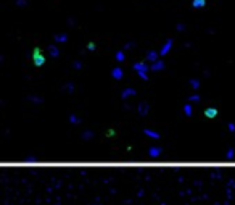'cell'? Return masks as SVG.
I'll return each mask as SVG.
<instances>
[{
    "label": "cell",
    "mask_w": 235,
    "mask_h": 205,
    "mask_svg": "<svg viewBox=\"0 0 235 205\" xmlns=\"http://www.w3.org/2000/svg\"><path fill=\"white\" fill-rule=\"evenodd\" d=\"M150 70L155 73V71H161V70H164V61L163 60H156V61H153L151 63V66H150Z\"/></svg>",
    "instance_id": "obj_7"
},
{
    "label": "cell",
    "mask_w": 235,
    "mask_h": 205,
    "mask_svg": "<svg viewBox=\"0 0 235 205\" xmlns=\"http://www.w3.org/2000/svg\"><path fill=\"white\" fill-rule=\"evenodd\" d=\"M55 40H56L58 44H64V42L68 40V34H56V36H55Z\"/></svg>",
    "instance_id": "obj_16"
},
{
    "label": "cell",
    "mask_w": 235,
    "mask_h": 205,
    "mask_svg": "<svg viewBox=\"0 0 235 205\" xmlns=\"http://www.w3.org/2000/svg\"><path fill=\"white\" fill-rule=\"evenodd\" d=\"M137 110H139V115H140V117H147L148 111H150V105L147 104V102H140L139 107H137Z\"/></svg>",
    "instance_id": "obj_4"
},
{
    "label": "cell",
    "mask_w": 235,
    "mask_h": 205,
    "mask_svg": "<svg viewBox=\"0 0 235 205\" xmlns=\"http://www.w3.org/2000/svg\"><path fill=\"white\" fill-rule=\"evenodd\" d=\"M190 86L193 87V91H198L200 89V81L198 79H190Z\"/></svg>",
    "instance_id": "obj_18"
},
{
    "label": "cell",
    "mask_w": 235,
    "mask_h": 205,
    "mask_svg": "<svg viewBox=\"0 0 235 205\" xmlns=\"http://www.w3.org/2000/svg\"><path fill=\"white\" fill-rule=\"evenodd\" d=\"M49 53H50V57L56 58V57L60 55V50H58V47H55V45H50V47H49Z\"/></svg>",
    "instance_id": "obj_14"
},
{
    "label": "cell",
    "mask_w": 235,
    "mask_h": 205,
    "mask_svg": "<svg viewBox=\"0 0 235 205\" xmlns=\"http://www.w3.org/2000/svg\"><path fill=\"white\" fill-rule=\"evenodd\" d=\"M87 49H89V50H95V44H94V42H89V44H87Z\"/></svg>",
    "instance_id": "obj_27"
},
{
    "label": "cell",
    "mask_w": 235,
    "mask_h": 205,
    "mask_svg": "<svg viewBox=\"0 0 235 205\" xmlns=\"http://www.w3.org/2000/svg\"><path fill=\"white\" fill-rule=\"evenodd\" d=\"M64 89H66V92H73V89H74V86H73V84H68V86L64 87Z\"/></svg>",
    "instance_id": "obj_28"
},
{
    "label": "cell",
    "mask_w": 235,
    "mask_h": 205,
    "mask_svg": "<svg viewBox=\"0 0 235 205\" xmlns=\"http://www.w3.org/2000/svg\"><path fill=\"white\" fill-rule=\"evenodd\" d=\"M111 76H113V79H116V81L122 79V78H124V71H122V68L114 66L113 70H111Z\"/></svg>",
    "instance_id": "obj_5"
},
{
    "label": "cell",
    "mask_w": 235,
    "mask_h": 205,
    "mask_svg": "<svg viewBox=\"0 0 235 205\" xmlns=\"http://www.w3.org/2000/svg\"><path fill=\"white\" fill-rule=\"evenodd\" d=\"M184 115H185V117H192L193 115V108H192V104H185L184 105Z\"/></svg>",
    "instance_id": "obj_12"
},
{
    "label": "cell",
    "mask_w": 235,
    "mask_h": 205,
    "mask_svg": "<svg viewBox=\"0 0 235 205\" xmlns=\"http://www.w3.org/2000/svg\"><path fill=\"white\" fill-rule=\"evenodd\" d=\"M134 70L137 71V74L139 73H147V71L150 70V66L145 65V63H134Z\"/></svg>",
    "instance_id": "obj_8"
},
{
    "label": "cell",
    "mask_w": 235,
    "mask_h": 205,
    "mask_svg": "<svg viewBox=\"0 0 235 205\" xmlns=\"http://www.w3.org/2000/svg\"><path fill=\"white\" fill-rule=\"evenodd\" d=\"M144 132H145V136H148V137H151V139H159V137H161L158 132L151 131V129H144Z\"/></svg>",
    "instance_id": "obj_13"
},
{
    "label": "cell",
    "mask_w": 235,
    "mask_h": 205,
    "mask_svg": "<svg viewBox=\"0 0 235 205\" xmlns=\"http://www.w3.org/2000/svg\"><path fill=\"white\" fill-rule=\"evenodd\" d=\"M92 137H94V132L92 131H84L82 132V139H86V141L87 139H92Z\"/></svg>",
    "instance_id": "obj_20"
},
{
    "label": "cell",
    "mask_w": 235,
    "mask_h": 205,
    "mask_svg": "<svg viewBox=\"0 0 235 205\" xmlns=\"http://www.w3.org/2000/svg\"><path fill=\"white\" fill-rule=\"evenodd\" d=\"M192 6H193V8H196V10L205 8V6H206V0H192Z\"/></svg>",
    "instance_id": "obj_11"
},
{
    "label": "cell",
    "mask_w": 235,
    "mask_h": 205,
    "mask_svg": "<svg viewBox=\"0 0 235 205\" xmlns=\"http://www.w3.org/2000/svg\"><path fill=\"white\" fill-rule=\"evenodd\" d=\"M31 100H32V102H37V104H40V102H42V99H37V97H31Z\"/></svg>",
    "instance_id": "obj_29"
},
{
    "label": "cell",
    "mask_w": 235,
    "mask_h": 205,
    "mask_svg": "<svg viewBox=\"0 0 235 205\" xmlns=\"http://www.w3.org/2000/svg\"><path fill=\"white\" fill-rule=\"evenodd\" d=\"M74 70H81V68H82V63H81V61H74Z\"/></svg>",
    "instance_id": "obj_23"
},
{
    "label": "cell",
    "mask_w": 235,
    "mask_h": 205,
    "mask_svg": "<svg viewBox=\"0 0 235 205\" xmlns=\"http://www.w3.org/2000/svg\"><path fill=\"white\" fill-rule=\"evenodd\" d=\"M227 128H229L230 132H235V124H234V123H229V124H227Z\"/></svg>",
    "instance_id": "obj_26"
},
{
    "label": "cell",
    "mask_w": 235,
    "mask_h": 205,
    "mask_svg": "<svg viewBox=\"0 0 235 205\" xmlns=\"http://www.w3.org/2000/svg\"><path fill=\"white\" fill-rule=\"evenodd\" d=\"M16 5H18V6H26V5H28V0H18Z\"/></svg>",
    "instance_id": "obj_22"
},
{
    "label": "cell",
    "mask_w": 235,
    "mask_h": 205,
    "mask_svg": "<svg viewBox=\"0 0 235 205\" xmlns=\"http://www.w3.org/2000/svg\"><path fill=\"white\" fill-rule=\"evenodd\" d=\"M139 78H142L144 81H148V74L147 73H139Z\"/></svg>",
    "instance_id": "obj_24"
},
{
    "label": "cell",
    "mask_w": 235,
    "mask_h": 205,
    "mask_svg": "<svg viewBox=\"0 0 235 205\" xmlns=\"http://www.w3.org/2000/svg\"><path fill=\"white\" fill-rule=\"evenodd\" d=\"M234 157H235V150H234V149H229V150L226 152V158L230 160V158H234Z\"/></svg>",
    "instance_id": "obj_21"
},
{
    "label": "cell",
    "mask_w": 235,
    "mask_h": 205,
    "mask_svg": "<svg viewBox=\"0 0 235 205\" xmlns=\"http://www.w3.org/2000/svg\"><path fill=\"white\" fill-rule=\"evenodd\" d=\"M176 29L179 31V32H180V31H185V24H182V23H179V24H177V28H176Z\"/></svg>",
    "instance_id": "obj_25"
},
{
    "label": "cell",
    "mask_w": 235,
    "mask_h": 205,
    "mask_svg": "<svg viewBox=\"0 0 235 205\" xmlns=\"http://www.w3.org/2000/svg\"><path fill=\"white\" fill-rule=\"evenodd\" d=\"M137 92H135V89H132V87H127V89H124L122 91V94H121V99H127V97H132V95H135Z\"/></svg>",
    "instance_id": "obj_10"
},
{
    "label": "cell",
    "mask_w": 235,
    "mask_h": 205,
    "mask_svg": "<svg viewBox=\"0 0 235 205\" xmlns=\"http://www.w3.org/2000/svg\"><path fill=\"white\" fill-rule=\"evenodd\" d=\"M163 155V149L161 147H150L148 149V157L150 158H159Z\"/></svg>",
    "instance_id": "obj_3"
},
{
    "label": "cell",
    "mask_w": 235,
    "mask_h": 205,
    "mask_svg": "<svg viewBox=\"0 0 235 205\" xmlns=\"http://www.w3.org/2000/svg\"><path fill=\"white\" fill-rule=\"evenodd\" d=\"M172 45H174V40L172 39H168L164 42V45L161 47V50H159V57H166L169 52H171V49H172Z\"/></svg>",
    "instance_id": "obj_2"
},
{
    "label": "cell",
    "mask_w": 235,
    "mask_h": 205,
    "mask_svg": "<svg viewBox=\"0 0 235 205\" xmlns=\"http://www.w3.org/2000/svg\"><path fill=\"white\" fill-rule=\"evenodd\" d=\"M69 121H71V124H79L81 118H77L76 115H69Z\"/></svg>",
    "instance_id": "obj_19"
},
{
    "label": "cell",
    "mask_w": 235,
    "mask_h": 205,
    "mask_svg": "<svg viewBox=\"0 0 235 205\" xmlns=\"http://www.w3.org/2000/svg\"><path fill=\"white\" fill-rule=\"evenodd\" d=\"M200 100H201V97H200L198 94H193V95H190V97H189V102H190V104H192V102H193V104H198Z\"/></svg>",
    "instance_id": "obj_17"
},
{
    "label": "cell",
    "mask_w": 235,
    "mask_h": 205,
    "mask_svg": "<svg viewBox=\"0 0 235 205\" xmlns=\"http://www.w3.org/2000/svg\"><path fill=\"white\" fill-rule=\"evenodd\" d=\"M159 57V52H155V50H150V52H147V61H156V60H159L158 58Z\"/></svg>",
    "instance_id": "obj_9"
},
{
    "label": "cell",
    "mask_w": 235,
    "mask_h": 205,
    "mask_svg": "<svg viewBox=\"0 0 235 205\" xmlns=\"http://www.w3.org/2000/svg\"><path fill=\"white\" fill-rule=\"evenodd\" d=\"M217 115H219V110H217L216 107H208L206 110H205V117H206V118H209V119L216 118Z\"/></svg>",
    "instance_id": "obj_6"
},
{
    "label": "cell",
    "mask_w": 235,
    "mask_h": 205,
    "mask_svg": "<svg viewBox=\"0 0 235 205\" xmlns=\"http://www.w3.org/2000/svg\"><path fill=\"white\" fill-rule=\"evenodd\" d=\"M114 58H116V61H119V63H122V61L126 60V52L124 50H119V52H116Z\"/></svg>",
    "instance_id": "obj_15"
},
{
    "label": "cell",
    "mask_w": 235,
    "mask_h": 205,
    "mask_svg": "<svg viewBox=\"0 0 235 205\" xmlns=\"http://www.w3.org/2000/svg\"><path fill=\"white\" fill-rule=\"evenodd\" d=\"M45 57L42 55V52H40V49H34V52H32V63L36 65L37 68H40V66H44L45 65Z\"/></svg>",
    "instance_id": "obj_1"
}]
</instances>
